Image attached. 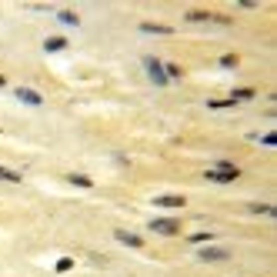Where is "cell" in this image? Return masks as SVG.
<instances>
[{
	"instance_id": "6da1fadb",
	"label": "cell",
	"mask_w": 277,
	"mask_h": 277,
	"mask_svg": "<svg viewBox=\"0 0 277 277\" xmlns=\"http://www.w3.org/2000/svg\"><path fill=\"white\" fill-rule=\"evenodd\" d=\"M204 177L217 180V184H231V180L241 177V167L237 164H217V167H211V170H204Z\"/></svg>"
},
{
	"instance_id": "7a4b0ae2",
	"label": "cell",
	"mask_w": 277,
	"mask_h": 277,
	"mask_svg": "<svg viewBox=\"0 0 277 277\" xmlns=\"http://www.w3.org/2000/svg\"><path fill=\"white\" fill-rule=\"evenodd\" d=\"M144 70L150 74V80H154L157 87H167L170 80H167V74H164V64L157 60V57H144Z\"/></svg>"
},
{
	"instance_id": "3957f363",
	"label": "cell",
	"mask_w": 277,
	"mask_h": 277,
	"mask_svg": "<svg viewBox=\"0 0 277 277\" xmlns=\"http://www.w3.org/2000/svg\"><path fill=\"white\" fill-rule=\"evenodd\" d=\"M150 231L164 234V237H174V234H180V221H174V217H154V221H150Z\"/></svg>"
},
{
	"instance_id": "277c9868",
	"label": "cell",
	"mask_w": 277,
	"mask_h": 277,
	"mask_svg": "<svg viewBox=\"0 0 277 277\" xmlns=\"http://www.w3.org/2000/svg\"><path fill=\"white\" fill-rule=\"evenodd\" d=\"M227 257H231V251H224L217 244H207L197 251V261H227Z\"/></svg>"
},
{
	"instance_id": "5b68a950",
	"label": "cell",
	"mask_w": 277,
	"mask_h": 277,
	"mask_svg": "<svg viewBox=\"0 0 277 277\" xmlns=\"http://www.w3.org/2000/svg\"><path fill=\"white\" fill-rule=\"evenodd\" d=\"M114 237H117V244L131 247V251H140V247H144V241H140V237H137V234L124 231V227H117V231H114Z\"/></svg>"
},
{
	"instance_id": "8992f818",
	"label": "cell",
	"mask_w": 277,
	"mask_h": 277,
	"mask_svg": "<svg viewBox=\"0 0 277 277\" xmlns=\"http://www.w3.org/2000/svg\"><path fill=\"white\" fill-rule=\"evenodd\" d=\"M13 97L20 100V104H30V107H40V104H44V97H40L37 90H30V87H17L13 90Z\"/></svg>"
},
{
	"instance_id": "52a82bcc",
	"label": "cell",
	"mask_w": 277,
	"mask_h": 277,
	"mask_svg": "<svg viewBox=\"0 0 277 277\" xmlns=\"http://www.w3.org/2000/svg\"><path fill=\"white\" fill-rule=\"evenodd\" d=\"M157 207H184L187 197H180V194H164V197H154Z\"/></svg>"
},
{
	"instance_id": "ba28073f",
	"label": "cell",
	"mask_w": 277,
	"mask_h": 277,
	"mask_svg": "<svg viewBox=\"0 0 277 277\" xmlns=\"http://www.w3.org/2000/svg\"><path fill=\"white\" fill-rule=\"evenodd\" d=\"M247 214H257V217H271V221H274V217H277V207H271V204H251V207H247Z\"/></svg>"
},
{
	"instance_id": "9c48e42d",
	"label": "cell",
	"mask_w": 277,
	"mask_h": 277,
	"mask_svg": "<svg viewBox=\"0 0 277 277\" xmlns=\"http://www.w3.org/2000/svg\"><path fill=\"white\" fill-rule=\"evenodd\" d=\"M64 47H67V37H47V40H44L47 54H57V50H64Z\"/></svg>"
},
{
	"instance_id": "30bf717a",
	"label": "cell",
	"mask_w": 277,
	"mask_h": 277,
	"mask_svg": "<svg viewBox=\"0 0 277 277\" xmlns=\"http://www.w3.org/2000/svg\"><path fill=\"white\" fill-rule=\"evenodd\" d=\"M140 33H160V37H170V27H164V23H140Z\"/></svg>"
},
{
	"instance_id": "8fae6325",
	"label": "cell",
	"mask_w": 277,
	"mask_h": 277,
	"mask_svg": "<svg viewBox=\"0 0 277 277\" xmlns=\"http://www.w3.org/2000/svg\"><path fill=\"white\" fill-rule=\"evenodd\" d=\"M254 97H257L254 87H234V97L231 100H234V104H241V100H254Z\"/></svg>"
},
{
	"instance_id": "7c38bea8",
	"label": "cell",
	"mask_w": 277,
	"mask_h": 277,
	"mask_svg": "<svg viewBox=\"0 0 277 277\" xmlns=\"http://www.w3.org/2000/svg\"><path fill=\"white\" fill-rule=\"evenodd\" d=\"M67 180H70L74 187H84V190H87V187H94V180H90L87 174H67Z\"/></svg>"
},
{
	"instance_id": "4fadbf2b",
	"label": "cell",
	"mask_w": 277,
	"mask_h": 277,
	"mask_svg": "<svg viewBox=\"0 0 277 277\" xmlns=\"http://www.w3.org/2000/svg\"><path fill=\"white\" fill-rule=\"evenodd\" d=\"M0 180H10V184H20V170H10V167H0Z\"/></svg>"
},
{
	"instance_id": "5bb4252c",
	"label": "cell",
	"mask_w": 277,
	"mask_h": 277,
	"mask_svg": "<svg viewBox=\"0 0 277 277\" xmlns=\"http://www.w3.org/2000/svg\"><path fill=\"white\" fill-rule=\"evenodd\" d=\"M57 17H60L64 23H70V27H77V23H80V17L74 10H57Z\"/></svg>"
},
{
	"instance_id": "9a60e30c",
	"label": "cell",
	"mask_w": 277,
	"mask_h": 277,
	"mask_svg": "<svg viewBox=\"0 0 277 277\" xmlns=\"http://www.w3.org/2000/svg\"><path fill=\"white\" fill-rule=\"evenodd\" d=\"M187 20H214V13H207V10H187Z\"/></svg>"
},
{
	"instance_id": "2e32d148",
	"label": "cell",
	"mask_w": 277,
	"mask_h": 277,
	"mask_svg": "<svg viewBox=\"0 0 277 277\" xmlns=\"http://www.w3.org/2000/svg\"><path fill=\"white\" fill-rule=\"evenodd\" d=\"M207 107H211V111H227V107H234V100H211Z\"/></svg>"
},
{
	"instance_id": "e0dca14e",
	"label": "cell",
	"mask_w": 277,
	"mask_h": 277,
	"mask_svg": "<svg viewBox=\"0 0 277 277\" xmlns=\"http://www.w3.org/2000/svg\"><path fill=\"white\" fill-rule=\"evenodd\" d=\"M70 267H74V261H70V257H60V261H57V274H64Z\"/></svg>"
},
{
	"instance_id": "ac0fdd59",
	"label": "cell",
	"mask_w": 277,
	"mask_h": 277,
	"mask_svg": "<svg viewBox=\"0 0 277 277\" xmlns=\"http://www.w3.org/2000/svg\"><path fill=\"white\" fill-rule=\"evenodd\" d=\"M211 241V234H190V244H207Z\"/></svg>"
},
{
	"instance_id": "d6986e66",
	"label": "cell",
	"mask_w": 277,
	"mask_h": 277,
	"mask_svg": "<svg viewBox=\"0 0 277 277\" xmlns=\"http://www.w3.org/2000/svg\"><path fill=\"white\" fill-rule=\"evenodd\" d=\"M261 144H264V147H277V134H264Z\"/></svg>"
},
{
	"instance_id": "ffe728a7",
	"label": "cell",
	"mask_w": 277,
	"mask_h": 277,
	"mask_svg": "<svg viewBox=\"0 0 277 277\" xmlns=\"http://www.w3.org/2000/svg\"><path fill=\"white\" fill-rule=\"evenodd\" d=\"M221 67H227V70H231V67H237V57H234V54L221 57Z\"/></svg>"
},
{
	"instance_id": "44dd1931",
	"label": "cell",
	"mask_w": 277,
	"mask_h": 277,
	"mask_svg": "<svg viewBox=\"0 0 277 277\" xmlns=\"http://www.w3.org/2000/svg\"><path fill=\"white\" fill-rule=\"evenodd\" d=\"M3 87H7V77H0V90H3Z\"/></svg>"
}]
</instances>
